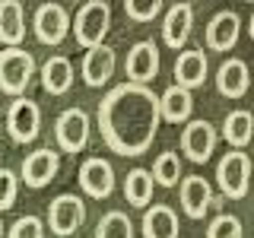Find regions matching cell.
I'll return each mask as SVG.
<instances>
[{"label": "cell", "mask_w": 254, "mask_h": 238, "mask_svg": "<svg viewBox=\"0 0 254 238\" xmlns=\"http://www.w3.org/2000/svg\"><path fill=\"white\" fill-rule=\"evenodd\" d=\"M245 3H254V0H245Z\"/></svg>", "instance_id": "obj_32"}, {"label": "cell", "mask_w": 254, "mask_h": 238, "mask_svg": "<svg viewBox=\"0 0 254 238\" xmlns=\"http://www.w3.org/2000/svg\"><path fill=\"white\" fill-rule=\"evenodd\" d=\"M6 238H45V222L38 216H19L10 226Z\"/></svg>", "instance_id": "obj_30"}, {"label": "cell", "mask_w": 254, "mask_h": 238, "mask_svg": "<svg viewBox=\"0 0 254 238\" xmlns=\"http://www.w3.org/2000/svg\"><path fill=\"white\" fill-rule=\"evenodd\" d=\"M124 13L130 22H153L162 13V0H124Z\"/></svg>", "instance_id": "obj_28"}, {"label": "cell", "mask_w": 254, "mask_h": 238, "mask_svg": "<svg viewBox=\"0 0 254 238\" xmlns=\"http://www.w3.org/2000/svg\"><path fill=\"white\" fill-rule=\"evenodd\" d=\"M194 115V95L185 86H169L162 95H159V118L165 124H175L181 127L185 121H190Z\"/></svg>", "instance_id": "obj_19"}, {"label": "cell", "mask_w": 254, "mask_h": 238, "mask_svg": "<svg viewBox=\"0 0 254 238\" xmlns=\"http://www.w3.org/2000/svg\"><path fill=\"white\" fill-rule=\"evenodd\" d=\"M95 238H133V222L121 210H108L95 226Z\"/></svg>", "instance_id": "obj_26"}, {"label": "cell", "mask_w": 254, "mask_h": 238, "mask_svg": "<svg viewBox=\"0 0 254 238\" xmlns=\"http://www.w3.org/2000/svg\"><path fill=\"white\" fill-rule=\"evenodd\" d=\"M149 175H153V184H159V187H175L181 181V156L175 153V149H169V153H159Z\"/></svg>", "instance_id": "obj_25"}, {"label": "cell", "mask_w": 254, "mask_h": 238, "mask_svg": "<svg viewBox=\"0 0 254 238\" xmlns=\"http://www.w3.org/2000/svg\"><path fill=\"white\" fill-rule=\"evenodd\" d=\"M190 29H194V6L188 0H178L175 6H169V13L162 16V42L178 51V48L188 45Z\"/></svg>", "instance_id": "obj_16"}, {"label": "cell", "mask_w": 254, "mask_h": 238, "mask_svg": "<svg viewBox=\"0 0 254 238\" xmlns=\"http://www.w3.org/2000/svg\"><path fill=\"white\" fill-rule=\"evenodd\" d=\"M143 238H178L181 226H178V213L172 210L169 203H153V206H143Z\"/></svg>", "instance_id": "obj_20"}, {"label": "cell", "mask_w": 254, "mask_h": 238, "mask_svg": "<svg viewBox=\"0 0 254 238\" xmlns=\"http://www.w3.org/2000/svg\"><path fill=\"white\" fill-rule=\"evenodd\" d=\"M58 172H61V153L51 146H42L22 159L19 181H26V187H32V190H42L58 178Z\"/></svg>", "instance_id": "obj_9"}, {"label": "cell", "mask_w": 254, "mask_h": 238, "mask_svg": "<svg viewBox=\"0 0 254 238\" xmlns=\"http://www.w3.org/2000/svg\"><path fill=\"white\" fill-rule=\"evenodd\" d=\"M79 187L86 190V197L92 200H105L115 194V169H111L108 159L102 156H89L79 165Z\"/></svg>", "instance_id": "obj_12"}, {"label": "cell", "mask_w": 254, "mask_h": 238, "mask_svg": "<svg viewBox=\"0 0 254 238\" xmlns=\"http://www.w3.org/2000/svg\"><path fill=\"white\" fill-rule=\"evenodd\" d=\"M206 238H245L242 219L232 216V213H219V216L210 219V226H206Z\"/></svg>", "instance_id": "obj_27"}, {"label": "cell", "mask_w": 254, "mask_h": 238, "mask_svg": "<svg viewBox=\"0 0 254 238\" xmlns=\"http://www.w3.org/2000/svg\"><path fill=\"white\" fill-rule=\"evenodd\" d=\"M111 29V6L105 0H83V6L70 19V32L76 35L79 48L105 45V35Z\"/></svg>", "instance_id": "obj_2"}, {"label": "cell", "mask_w": 254, "mask_h": 238, "mask_svg": "<svg viewBox=\"0 0 254 238\" xmlns=\"http://www.w3.org/2000/svg\"><path fill=\"white\" fill-rule=\"evenodd\" d=\"M216 89L219 95H226V99H245L251 89V73H248V63L242 58H229L219 63L216 70Z\"/></svg>", "instance_id": "obj_18"}, {"label": "cell", "mask_w": 254, "mask_h": 238, "mask_svg": "<svg viewBox=\"0 0 254 238\" xmlns=\"http://www.w3.org/2000/svg\"><path fill=\"white\" fill-rule=\"evenodd\" d=\"M35 76V58L19 45H10L0 51V92L3 95H22Z\"/></svg>", "instance_id": "obj_3"}, {"label": "cell", "mask_w": 254, "mask_h": 238, "mask_svg": "<svg viewBox=\"0 0 254 238\" xmlns=\"http://www.w3.org/2000/svg\"><path fill=\"white\" fill-rule=\"evenodd\" d=\"M73 63L70 58H64V54H54V58H48L42 63V89L51 92V95H64L70 92V86H73Z\"/></svg>", "instance_id": "obj_21"}, {"label": "cell", "mask_w": 254, "mask_h": 238, "mask_svg": "<svg viewBox=\"0 0 254 238\" xmlns=\"http://www.w3.org/2000/svg\"><path fill=\"white\" fill-rule=\"evenodd\" d=\"M159 45L156 42H137L127 51V60H124V73H127V83H140V86H149L153 79L159 76Z\"/></svg>", "instance_id": "obj_11"}, {"label": "cell", "mask_w": 254, "mask_h": 238, "mask_svg": "<svg viewBox=\"0 0 254 238\" xmlns=\"http://www.w3.org/2000/svg\"><path fill=\"white\" fill-rule=\"evenodd\" d=\"M115 48L108 45H95V48H86V58L79 63V73H83V83L89 86V89H102V86L111 79L115 73Z\"/></svg>", "instance_id": "obj_15"}, {"label": "cell", "mask_w": 254, "mask_h": 238, "mask_svg": "<svg viewBox=\"0 0 254 238\" xmlns=\"http://www.w3.org/2000/svg\"><path fill=\"white\" fill-rule=\"evenodd\" d=\"M0 238H3V226H0Z\"/></svg>", "instance_id": "obj_31"}, {"label": "cell", "mask_w": 254, "mask_h": 238, "mask_svg": "<svg viewBox=\"0 0 254 238\" xmlns=\"http://www.w3.org/2000/svg\"><path fill=\"white\" fill-rule=\"evenodd\" d=\"M206 76H210V60H206L203 48H190V51L178 54V60H175V86L197 89V86L206 83Z\"/></svg>", "instance_id": "obj_17"}, {"label": "cell", "mask_w": 254, "mask_h": 238, "mask_svg": "<svg viewBox=\"0 0 254 238\" xmlns=\"http://www.w3.org/2000/svg\"><path fill=\"white\" fill-rule=\"evenodd\" d=\"M153 175H149V169H130L124 178V200L130 206H149V200H153Z\"/></svg>", "instance_id": "obj_24"}, {"label": "cell", "mask_w": 254, "mask_h": 238, "mask_svg": "<svg viewBox=\"0 0 254 238\" xmlns=\"http://www.w3.org/2000/svg\"><path fill=\"white\" fill-rule=\"evenodd\" d=\"M16 197H19V178L13 169H0V213L13 210Z\"/></svg>", "instance_id": "obj_29"}, {"label": "cell", "mask_w": 254, "mask_h": 238, "mask_svg": "<svg viewBox=\"0 0 254 238\" xmlns=\"http://www.w3.org/2000/svg\"><path fill=\"white\" fill-rule=\"evenodd\" d=\"M32 29L42 45L58 48L70 35V13L64 10V3H42L32 16Z\"/></svg>", "instance_id": "obj_10"}, {"label": "cell", "mask_w": 254, "mask_h": 238, "mask_svg": "<svg viewBox=\"0 0 254 238\" xmlns=\"http://www.w3.org/2000/svg\"><path fill=\"white\" fill-rule=\"evenodd\" d=\"M89 133H92V124H89V115L83 108H64L54 121V137H58V149L61 153H83L89 146Z\"/></svg>", "instance_id": "obj_5"}, {"label": "cell", "mask_w": 254, "mask_h": 238, "mask_svg": "<svg viewBox=\"0 0 254 238\" xmlns=\"http://www.w3.org/2000/svg\"><path fill=\"white\" fill-rule=\"evenodd\" d=\"M251 133H254V118L248 108H235L226 115L222 121V140L229 143L232 149H245L251 143Z\"/></svg>", "instance_id": "obj_23"}, {"label": "cell", "mask_w": 254, "mask_h": 238, "mask_svg": "<svg viewBox=\"0 0 254 238\" xmlns=\"http://www.w3.org/2000/svg\"><path fill=\"white\" fill-rule=\"evenodd\" d=\"M238 35H242V16L235 10H219L206 22L203 42H206L210 51H232L238 45Z\"/></svg>", "instance_id": "obj_14"}, {"label": "cell", "mask_w": 254, "mask_h": 238, "mask_svg": "<svg viewBox=\"0 0 254 238\" xmlns=\"http://www.w3.org/2000/svg\"><path fill=\"white\" fill-rule=\"evenodd\" d=\"M6 130H10L13 143H32L42 133V108L38 102L26 99V95H16L6 108Z\"/></svg>", "instance_id": "obj_8"}, {"label": "cell", "mask_w": 254, "mask_h": 238, "mask_svg": "<svg viewBox=\"0 0 254 238\" xmlns=\"http://www.w3.org/2000/svg\"><path fill=\"white\" fill-rule=\"evenodd\" d=\"M159 95L149 86L121 83L99 102V130L111 153L143 156L159 133Z\"/></svg>", "instance_id": "obj_1"}, {"label": "cell", "mask_w": 254, "mask_h": 238, "mask_svg": "<svg viewBox=\"0 0 254 238\" xmlns=\"http://www.w3.org/2000/svg\"><path fill=\"white\" fill-rule=\"evenodd\" d=\"M86 222V203L76 194H58L48 203V229L58 238L76 235L79 226Z\"/></svg>", "instance_id": "obj_7"}, {"label": "cell", "mask_w": 254, "mask_h": 238, "mask_svg": "<svg viewBox=\"0 0 254 238\" xmlns=\"http://www.w3.org/2000/svg\"><path fill=\"white\" fill-rule=\"evenodd\" d=\"M213 206H216V194H213L210 181L203 175L181 178V210H185L188 219H203Z\"/></svg>", "instance_id": "obj_13"}, {"label": "cell", "mask_w": 254, "mask_h": 238, "mask_svg": "<svg viewBox=\"0 0 254 238\" xmlns=\"http://www.w3.org/2000/svg\"><path fill=\"white\" fill-rule=\"evenodd\" d=\"M216 184L222 190V197L229 200H245L251 187V159L245 149H232L219 159L216 165Z\"/></svg>", "instance_id": "obj_4"}, {"label": "cell", "mask_w": 254, "mask_h": 238, "mask_svg": "<svg viewBox=\"0 0 254 238\" xmlns=\"http://www.w3.org/2000/svg\"><path fill=\"white\" fill-rule=\"evenodd\" d=\"M26 38V13L19 0H0V45H19Z\"/></svg>", "instance_id": "obj_22"}, {"label": "cell", "mask_w": 254, "mask_h": 238, "mask_svg": "<svg viewBox=\"0 0 254 238\" xmlns=\"http://www.w3.org/2000/svg\"><path fill=\"white\" fill-rule=\"evenodd\" d=\"M181 153H185L194 165H203L210 162V156L216 153V143H219V133L216 127L203 118H190V121L181 124Z\"/></svg>", "instance_id": "obj_6"}]
</instances>
